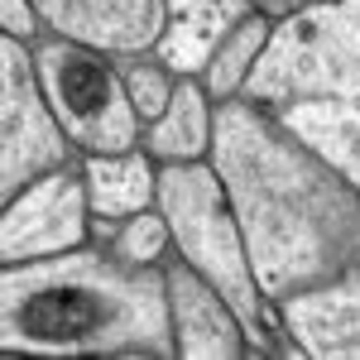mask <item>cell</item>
<instances>
[{
    "label": "cell",
    "instance_id": "obj_1",
    "mask_svg": "<svg viewBox=\"0 0 360 360\" xmlns=\"http://www.w3.org/2000/svg\"><path fill=\"white\" fill-rule=\"evenodd\" d=\"M264 298L360 274V193L245 96L217 101L212 154Z\"/></svg>",
    "mask_w": 360,
    "mask_h": 360
},
{
    "label": "cell",
    "instance_id": "obj_2",
    "mask_svg": "<svg viewBox=\"0 0 360 360\" xmlns=\"http://www.w3.org/2000/svg\"><path fill=\"white\" fill-rule=\"evenodd\" d=\"M0 351L178 356L164 264H135L96 245L0 264Z\"/></svg>",
    "mask_w": 360,
    "mask_h": 360
},
{
    "label": "cell",
    "instance_id": "obj_3",
    "mask_svg": "<svg viewBox=\"0 0 360 360\" xmlns=\"http://www.w3.org/2000/svg\"><path fill=\"white\" fill-rule=\"evenodd\" d=\"M240 96L360 193V0H307L274 20Z\"/></svg>",
    "mask_w": 360,
    "mask_h": 360
},
{
    "label": "cell",
    "instance_id": "obj_4",
    "mask_svg": "<svg viewBox=\"0 0 360 360\" xmlns=\"http://www.w3.org/2000/svg\"><path fill=\"white\" fill-rule=\"evenodd\" d=\"M159 212L173 226V250L240 312L255 356H278V351L293 356V346L278 341L283 336L278 307L264 298L259 278L250 269L245 231L236 221V207H231L217 164L212 159L159 164Z\"/></svg>",
    "mask_w": 360,
    "mask_h": 360
},
{
    "label": "cell",
    "instance_id": "obj_5",
    "mask_svg": "<svg viewBox=\"0 0 360 360\" xmlns=\"http://www.w3.org/2000/svg\"><path fill=\"white\" fill-rule=\"evenodd\" d=\"M34 68L53 115L63 120L77 154H125L144 144V115L130 101V86L120 77V63L101 49H86L72 39H34Z\"/></svg>",
    "mask_w": 360,
    "mask_h": 360
},
{
    "label": "cell",
    "instance_id": "obj_6",
    "mask_svg": "<svg viewBox=\"0 0 360 360\" xmlns=\"http://www.w3.org/2000/svg\"><path fill=\"white\" fill-rule=\"evenodd\" d=\"M72 154L77 144L68 139L63 120L44 96L29 39L5 34L0 39V202H10L34 178L72 164Z\"/></svg>",
    "mask_w": 360,
    "mask_h": 360
},
{
    "label": "cell",
    "instance_id": "obj_7",
    "mask_svg": "<svg viewBox=\"0 0 360 360\" xmlns=\"http://www.w3.org/2000/svg\"><path fill=\"white\" fill-rule=\"evenodd\" d=\"M91 240V202L82 164H63L0 202V264L63 255Z\"/></svg>",
    "mask_w": 360,
    "mask_h": 360
},
{
    "label": "cell",
    "instance_id": "obj_8",
    "mask_svg": "<svg viewBox=\"0 0 360 360\" xmlns=\"http://www.w3.org/2000/svg\"><path fill=\"white\" fill-rule=\"evenodd\" d=\"M49 34L111 58L154 53L168 29V0H29Z\"/></svg>",
    "mask_w": 360,
    "mask_h": 360
},
{
    "label": "cell",
    "instance_id": "obj_9",
    "mask_svg": "<svg viewBox=\"0 0 360 360\" xmlns=\"http://www.w3.org/2000/svg\"><path fill=\"white\" fill-rule=\"evenodd\" d=\"M164 274H168V307H173L178 356L183 360H240V356H255L240 312L226 303L221 293L197 274L183 255L168 259Z\"/></svg>",
    "mask_w": 360,
    "mask_h": 360
},
{
    "label": "cell",
    "instance_id": "obj_10",
    "mask_svg": "<svg viewBox=\"0 0 360 360\" xmlns=\"http://www.w3.org/2000/svg\"><path fill=\"white\" fill-rule=\"evenodd\" d=\"M274 307L293 356L360 360V274H341L317 288L288 293Z\"/></svg>",
    "mask_w": 360,
    "mask_h": 360
},
{
    "label": "cell",
    "instance_id": "obj_11",
    "mask_svg": "<svg viewBox=\"0 0 360 360\" xmlns=\"http://www.w3.org/2000/svg\"><path fill=\"white\" fill-rule=\"evenodd\" d=\"M250 10H255L250 0H168V29L154 53L164 58L178 77H202L217 44Z\"/></svg>",
    "mask_w": 360,
    "mask_h": 360
},
{
    "label": "cell",
    "instance_id": "obj_12",
    "mask_svg": "<svg viewBox=\"0 0 360 360\" xmlns=\"http://www.w3.org/2000/svg\"><path fill=\"white\" fill-rule=\"evenodd\" d=\"M82 178H86L91 217L125 221L135 212L159 207V168H154L144 144L139 149H125V154H86Z\"/></svg>",
    "mask_w": 360,
    "mask_h": 360
},
{
    "label": "cell",
    "instance_id": "obj_13",
    "mask_svg": "<svg viewBox=\"0 0 360 360\" xmlns=\"http://www.w3.org/2000/svg\"><path fill=\"white\" fill-rule=\"evenodd\" d=\"M212 130H217V101L202 86V77H183L168 111L144 125V149L154 164H193L212 154Z\"/></svg>",
    "mask_w": 360,
    "mask_h": 360
},
{
    "label": "cell",
    "instance_id": "obj_14",
    "mask_svg": "<svg viewBox=\"0 0 360 360\" xmlns=\"http://www.w3.org/2000/svg\"><path fill=\"white\" fill-rule=\"evenodd\" d=\"M269 34H274V20L259 15V10H250L245 20L217 44V53H212L207 72H202V86L212 91V101H231V96L245 91L250 72H255V63H259L264 44H269Z\"/></svg>",
    "mask_w": 360,
    "mask_h": 360
},
{
    "label": "cell",
    "instance_id": "obj_15",
    "mask_svg": "<svg viewBox=\"0 0 360 360\" xmlns=\"http://www.w3.org/2000/svg\"><path fill=\"white\" fill-rule=\"evenodd\" d=\"M115 63H120V77L130 86V101H135V111L144 115V125L159 120V115L168 111V101H173V91H178L183 77H178L159 53H125V58H115Z\"/></svg>",
    "mask_w": 360,
    "mask_h": 360
},
{
    "label": "cell",
    "instance_id": "obj_16",
    "mask_svg": "<svg viewBox=\"0 0 360 360\" xmlns=\"http://www.w3.org/2000/svg\"><path fill=\"white\" fill-rule=\"evenodd\" d=\"M111 250L120 259H135V264H168V255H173V226H168V217L159 207L135 212V217L120 221Z\"/></svg>",
    "mask_w": 360,
    "mask_h": 360
}]
</instances>
